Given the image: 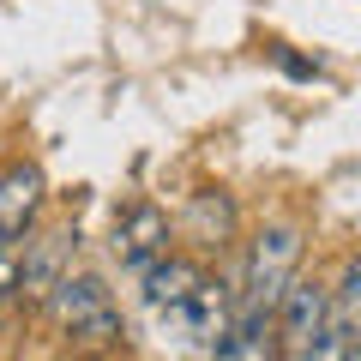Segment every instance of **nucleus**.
Instances as JSON below:
<instances>
[{
  "instance_id": "5",
  "label": "nucleus",
  "mask_w": 361,
  "mask_h": 361,
  "mask_svg": "<svg viewBox=\"0 0 361 361\" xmlns=\"http://www.w3.org/2000/svg\"><path fill=\"white\" fill-rule=\"evenodd\" d=\"M361 331V253H349L343 259V271H337V283H331V319H325V331H319V343L307 349V361L313 355H349V337Z\"/></svg>"
},
{
  "instance_id": "11",
  "label": "nucleus",
  "mask_w": 361,
  "mask_h": 361,
  "mask_svg": "<svg viewBox=\"0 0 361 361\" xmlns=\"http://www.w3.org/2000/svg\"><path fill=\"white\" fill-rule=\"evenodd\" d=\"M18 289V241H0V307L13 301Z\"/></svg>"
},
{
  "instance_id": "8",
  "label": "nucleus",
  "mask_w": 361,
  "mask_h": 361,
  "mask_svg": "<svg viewBox=\"0 0 361 361\" xmlns=\"http://www.w3.org/2000/svg\"><path fill=\"white\" fill-rule=\"evenodd\" d=\"M175 319L187 325V331L199 337V343H217L223 331H229V319H235V283H217V277H199L193 283V295L175 307Z\"/></svg>"
},
{
  "instance_id": "12",
  "label": "nucleus",
  "mask_w": 361,
  "mask_h": 361,
  "mask_svg": "<svg viewBox=\"0 0 361 361\" xmlns=\"http://www.w3.org/2000/svg\"><path fill=\"white\" fill-rule=\"evenodd\" d=\"M277 61H283V73H289V78H319V66L301 61V54H277Z\"/></svg>"
},
{
  "instance_id": "9",
  "label": "nucleus",
  "mask_w": 361,
  "mask_h": 361,
  "mask_svg": "<svg viewBox=\"0 0 361 361\" xmlns=\"http://www.w3.org/2000/svg\"><path fill=\"white\" fill-rule=\"evenodd\" d=\"M199 277H205V265H199V259H187V253H157L151 265L139 271V289H145V301H151L157 313H175L180 301L193 295Z\"/></svg>"
},
{
  "instance_id": "3",
  "label": "nucleus",
  "mask_w": 361,
  "mask_h": 361,
  "mask_svg": "<svg viewBox=\"0 0 361 361\" xmlns=\"http://www.w3.org/2000/svg\"><path fill=\"white\" fill-rule=\"evenodd\" d=\"M325 319H331V283H319V277H289V289L277 295V307H271V331H277V355H295L307 361V349L319 343Z\"/></svg>"
},
{
  "instance_id": "1",
  "label": "nucleus",
  "mask_w": 361,
  "mask_h": 361,
  "mask_svg": "<svg viewBox=\"0 0 361 361\" xmlns=\"http://www.w3.org/2000/svg\"><path fill=\"white\" fill-rule=\"evenodd\" d=\"M301 253H307V235L295 223H265L247 241L241 277H235V313H271L277 307V295H283L289 277L301 271Z\"/></svg>"
},
{
  "instance_id": "2",
  "label": "nucleus",
  "mask_w": 361,
  "mask_h": 361,
  "mask_svg": "<svg viewBox=\"0 0 361 361\" xmlns=\"http://www.w3.org/2000/svg\"><path fill=\"white\" fill-rule=\"evenodd\" d=\"M49 319L61 337H73V343H90V349H115L121 337V307L115 295L103 289V277H90V271H66L61 283L49 289Z\"/></svg>"
},
{
  "instance_id": "7",
  "label": "nucleus",
  "mask_w": 361,
  "mask_h": 361,
  "mask_svg": "<svg viewBox=\"0 0 361 361\" xmlns=\"http://www.w3.org/2000/svg\"><path fill=\"white\" fill-rule=\"evenodd\" d=\"M37 211H42V169L37 163L0 169V241H25Z\"/></svg>"
},
{
  "instance_id": "10",
  "label": "nucleus",
  "mask_w": 361,
  "mask_h": 361,
  "mask_svg": "<svg viewBox=\"0 0 361 361\" xmlns=\"http://www.w3.org/2000/svg\"><path fill=\"white\" fill-rule=\"evenodd\" d=\"M187 235H193L199 247H229V235H235V205H229V193H199L193 199V217H187Z\"/></svg>"
},
{
  "instance_id": "4",
  "label": "nucleus",
  "mask_w": 361,
  "mask_h": 361,
  "mask_svg": "<svg viewBox=\"0 0 361 361\" xmlns=\"http://www.w3.org/2000/svg\"><path fill=\"white\" fill-rule=\"evenodd\" d=\"M73 253H78V229H42V235L25 229V241H18V289L13 295L49 301V289L73 271Z\"/></svg>"
},
{
  "instance_id": "6",
  "label": "nucleus",
  "mask_w": 361,
  "mask_h": 361,
  "mask_svg": "<svg viewBox=\"0 0 361 361\" xmlns=\"http://www.w3.org/2000/svg\"><path fill=\"white\" fill-rule=\"evenodd\" d=\"M115 253H121V265H127V271H145L157 253H169V217L157 205H145V199H139V205H127L115 217Z\"/></svg>"
},
{
  "instance_id": "13",
  "label": "nucleus",
  "mask_w": 361,
  "mask_h": 361,
  "mask_svg": "<svg viewBox=\"0 0 361 361\" xmlns=\"http://www.w3.org/2000/svg\"><path fill=\"white\" fill-rule=\"evenodd\" d=\"M349 355H355V361H361V331H355V337H349Z\"/></svg>"
}]
</instances>
